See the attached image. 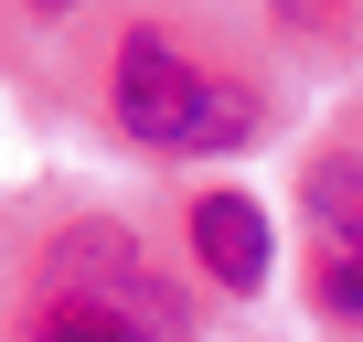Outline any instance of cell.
<instances>
[{
    "label": "cell",
    "mask_w": 363,
    "mask_h": 342,
    "mask_svg": "<svg viewBox=\"0 0 363 342\" xmlns=\"http://www.w3.org/2000/svg\"><path fill=\"white\" fill-rule=\"evenodd\" d=\"M278 22H289V33H320V22H331V0H278Z\"/></svg>",
    "instance_id": "obj_5"
},
{
    "label": "cell",
    "mask_w": 363,
    "mask_h": 342,
    "mask_svg": "<svg viewBox=\"0 0 363 342\" xmlns=\"http://www.w3.org/2000/svg\"><path fill=\"white\" fill-rule=\"evenodd\" d=\"M22 342H182V299L139 267V246L118 225H86L54 246V278H43Z\"/></svg>",
    "instance_id": "obj_2"
},
{
    "label": "cell",
    "mask_w": 363,
    "mask_h": 342,
    "mask_svg": "<svg viewBox=\"0 0 363 342\" xmlns=\"http://www.w3.org/2000/svg\"><path fill=\"white\" fill-rule=\"evenodd\" d=\"M107 118L139 139V150H171V160H203V150H246L257 139V96L235 75H214L203 54H182L171 33H128L118 65H107Z\"/></svg>",
    "instance_id": "obj_1"
},
{
    "label": "cell",
    "mask_w": 363,
    "mask_h": 342,
    "mask_svg": "<svg viewBox=\"0 0 363 342\" xmlns=\"http://www.w3.org/2000/svg\"><path fill=\"white\" fill-rule=\"evenodd\" d=\"M193 257L214 267V289L246 299V289H267V257H278V246H267V214H257L246 193H203V204H193Z\"/></svg>",
    "instance_id": "obj_4"
},
{
    "label": "cell",
    "mask_w": 363,
    "mask_h": 342,
    "mask_svg": "<svg viewBox=\"0 0 363 342\" xmlns=\"http://www.w3.org/2000/svg\"><path fill=\"white\" fill-rule=\"evenodd\" d=\"M22 11H75V0H22Z\"/></svg>",
    "instance_id": "obj_6"
},
{
    "label": "cell",
    "mask_w": 363,
    "mask_h": 342,
    "mask_svg": "<svg viewBox=\"0 0 363 342\" xmlns=\"http://www.w3.org/2000/svg\"><path fill=\"white\" fill-rule=\"evenodd\" d=\"M310 310L363 331V160L310 171Z\"/></svg>",
    "instance_id": "obj_3"
}]
</instances>
